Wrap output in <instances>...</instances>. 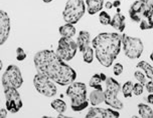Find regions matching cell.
<instances>
[{
  "mask_svg": "<svg viewBox=\"0 0 153 118\" xmlns=\"http://www.w3.org/2000/svg\"><path fill=\"white\" fill-rule=\"evenodd\" d=\"M34 66L38 73L48 76L59 85H69L75 81L76 71L53 50H42L34 55Z\"/></svg>",
  "mask_w": 153,
  "mask_h": 118,
  "instance_id": "6da1fadb",
  "label": "cell"
},
{
  "mask_svg": "<svg viewBox=\"0 0 153 118\" xmlns=\"http://www.w3.org/2000/svg\"><path fill=\"white\" fill-rule=\"evenodd\" d=\"M122 35L112 32L100 33L92 40L96 57L103 66L110 67L121 49Z\"/></svg>",
  "mask_w": 153,
  "mask_h": 118,
  "instance_id": "7a4b0ae2",
  "label": "cell"
},
{
  "mask_svg": "<svg viewBox=\"0 0 153 118\" xmlns=\"http://www.w3.org/2000/svg\"><path fill=\"white\" fill-rule=\"evenodd\" d=\"M129 15L135 22L140 23L142 30L153 28V0H137L129 9Z\"/></svg>",
  "mask_w": 153,
  "mask_h": 118,
  "instance_id": "3957f363",
  "label": "cell"
},
{
  "mask_svg": "<svg viewBox=\"0 0 153 118\" xmlns=\"http://www.w3.org/2000/svg\"><path fill=\"white\" fill-rule=\"evenodd\" d=\"M67 95L72 102L74 111H82L87 108L89 102L87 100V86L83 82H73L67 90Z\"/></svg>",
  "mask_w": 153,
  "mask_h": 118,
  "instance_id": "277c9868",
  "label": "cell"
},
{
  "mask_svg": "<svg viewBox=\"0 0 153 118\" xmlns=\"http://www.w3.org/2000/svg\"><path fill=\"white\" fill-rule=\"evenodd\" d=\"M86 7L83 0H68L62 16L67 23L75 24L83 17Z\"/></svg>",
  "mask_w": 153,
  "mask_h": 118,
  "instance_id": "5b68a950",
  "label": "cell"
},
{
  "mask_svg": "<svg viewBox=\"0 0 153 118\" xmlns=\"http://www.w3.org/2000/svg\"><path fill=\"white\" fill-rule=\"evenodd\" d=\"M120 88H121L120 84L114 78L109 77L106 79V89L104 91L105 93V103L115 109L123 108V103L117 97Z\"/></svg>",
  "mask_w": 153,
  "mask_h": 118,
  "instance_id": "8992f818",
  "label": "cell"
},
{
  "mask_svg": "<svg viewBox=\"0 0 153 118\" xmlns=\"http://www.w3.org/2000/svg\"><path fill=\"white\" fill-rule=\"evenodd\" d=\"M122 44L125 55L130 59L139 58L143 52V43L139 38L122 34Z\"/></svg>",
  "mask_w": 153,
  "mask_h": 118,
  "instance_id": "52a82bcc",
  "label": "cell"
},
{
  "mask_svg": "<svg viewBox=\"0 0 153 118\" xmlns=\"http://www.w3.org/2000/svg\"><path fill=\"white\" fill-rule=\"evenodd\" d=\"M33 84L37 91L46 97H53L57 92L56 86L51 81V79L42 73H37L34 76Z\"/></svg>",
  "mask_w": 153,
  "mask_h": 118,
  "instance_id": "ba28073f",
  "label": "cell"
},
{
  "mask_svg": "<svg viewBox=\"0 0 153 118\" xmlns=\"http://www.w3.org/2000/svg\"><path fill=\"white\" fill-rule=\"evenodd\" d=\"M78 49V44L76 41H74L72 38L62 37L59 40L56 53L62 60L70 61L75 57Z\"/></svg>",
  "mask_w": 153,
  "mask_h": 118,
  "instance_id": "9c48e42d",
  "label": "cell"
},
{
  "mask_svg": "<svg viewBox=\"0 0 153 118\" xmlns=\"http://www.w3.org/2000/svg\"><path fill=\"white\" fill-rule=\"evenodd\" d=\"M23 83V78L20 69L16 65H9L2 75V85L3 87H13L19 88Z\"/></svg>",
  "mask_w": 153,
  "mask_h": 118,
  "instance_id": "30bf717a",
  "label": "cell"
},
{
  "mask_svg": "<svg viewBox=\"0 0 153 118\" xmlns=\"http://www.w3.org/2000/svg\"><path fill=\"white\" fill-rule=\"evenodd\" d=\"M3 88L7 110L11 113H16L22 107V100L17 91V88H13V87H3Z\"/></svg>",
  "mask_w": 153,
  "mask_h": 118,
  "instance_id": "8fae6325",
  "label": "cell"
},
{
  "mask_svg": "<svg viewBox=\"0 0 153 118\" xmlns=\"http://www.w3.org/2000/svg\"><path fill=\"white\" fill-rule=\"evenodd\" d=\"M120 113L113 109H105V108H97V107H92L89 109L87 113V118H118Z\"/></svg>",
  "mask_w": 153,
  "mask_h": 118,
  "instance_id": "7c38bea8",
  "label": "cell"
},
{
  "mask_svg": "<svg viewBox=\"0 0 153 118\" xmlns=\"http://www.w3.org/2000/svg\"><path fill=\"white\" fill-rule=\"evenodd\" d=\"M10 32V19L7 13L1 10L0 11V45L4 44L7 40Z\"/></svg>",
  "mask_w": 153,
  "mask_h": 118,
  "instance_id": "4fadbf2b",
  "label": "cell"
},
{
  "mask_svg": "<svg viewBox=\"0 0 153 118\" xmlns=\"http://www.w3.org/2000/svg\"><path fill=\"white\" fill-rule=\"evenodd\" d=\"M137 67L143 69L144 72H145L146 77L149 79V81L146 82V84H145L146 90L149 93H153V68L152 66L149 63H147L145 61H140L137 64Z\"/></svg>",
  "mask_w": 153,
  "mask_h": 118,
  "instance_id": "5bb4252c",
  "label": "cell"
},
{
  "mask_svg": "<svg viewBox=\"0 0 153 118\" xmlns=\"http://www.w3.org/2000/svg\"><path fill=\"white\" fill-rule=\"evenodd\" d=\"M103 102H105V93H104L103 89H95L94 91L91 92V94H90V103L93 106H96Z\"/></svg>",
  "mask_w": 153,
  "mask_h": 118,
  "instance_id": "9a60e30c",
  "label": "cell"
},
{
  "mask_svg": "<svg viewBox=\"0 0 153 118\" xmlns=\"http://www.w3.org/2000/svg\"><path fill=\"white\" fill-rule=\"evenodd\" d=\"M76 44L78 48L80 49L81 52H83L87 47H89L90 44V33L87 31H81L80 34L76 39Z\"/></svg>",
  "mask_w": 153,
  "mask_h": 118,
  "instance_id": "2e32d148",
  "label": "cell"
},
{
  "mask_svg": "<svg viewBox=\"0 0 153 118\" xmlns=\"http://www.w3.org/2000/svg\"><path fill=\"white\" fill-rule=\"evenodd\" d=\"M87 9H88L89 14H96L102 10L104 5V0H87Z\"/></svg>",
  "mask_w": 153,
  "mask_h": 118,
  "instance_id": "e0dca14e",
  "label": "cell"
},
{
  "mask_svg": "<svg viewBox=\"0 0 153 118\" xmlns=\"http://www.w3.org/2000/svg\"><path fill=\"white\" fill-rule=\"evenodd\" d=\"M110 25L114 27L115 29H117L120 32H123L125 29V16L120 14L118 12L116 15H114L113 19L111 20Z\"/></svg>",
  "mask_w": 153,
  "mask_h": 118,
  "instance_id": "ac0fdd59",
  "label": "cell"
},
{
  "mask_svg": "<svg viewBox=\"0 0 153 118\" xmlns=\"http://www.w3.org/2000/svg\"><path fill=\"white\" fill-rule=\"evenodd\" d=\"M59 33L62 37H68V38H72L74 35L76 34V28L73 24L68 23L65 24L59 27Z\"/></svg>",
  "mask_w": 153,
  "mask_h": 118,
  "instance_id": "d6986e66",
  "label": "cell"
},
{
  "mask_svg": "<svg viewBox=\"0 0 153 118\" xmlns=\"http://www.w3.org/2000/svg\"><path fill=\"white\" fill-rule=\"evenodd\" d=\"M138 111L141 117L143 118H152L153 110L146 104H138Z\"/></svg>",
  "mask_w": 153,
  "mask_h": 118,
  "instance_id": "ffe728a7",
  "label": "cell"
},
{
  "mask_svg": "<svg viewBox=\"0 0 153 118\" xmlns=\"http://www.w3.org/2000/svg\"><path fill=\"white\" fill-rule=\"evenodd\" d=\"M51 107L54 110H56V112H59V113H64L65 109H67V104L62 99H56L51 102Z\"/></svg>",
  "mask_w": 153,
  "mask_h": 118,
  "instance_id": "44dd1931",
  "label": "cell"
},
{
  "mask_svg": "<svg viewBox=\"0 0 153 118\" xmlns=\"http://www.w3.org/2000/svg\"><path fill=\"white\" fill-rule=\"evenodd\" d=\"M102 82H103V80H102V78H101L100 74H95V75L92 76L89 85L91 87H93V88H96V89H103L102 86H101V83H102Z\"/></svg>",
  "mask_w": 153,
  "mask_h": 118,
  "instance_id": "7402d4cb",
  "label": "cell"
},
{
  "mask_svg": "<svg viewBox=\"0 0 153 118\" xmlns=\"http://www.w3.org/2000/svg\"><path fill=\"white\" fill-rule=\"evenodd\" d=\"M122 92H123V95L124 97H131L132 96V93H133V83L131 81H127L126 83L123 85L122 87Z\"/></svg>",
  "mask_w": 153,
  "mask_h": 118,
  "instance_id": "603a6c76",
  "label": "cell"
},
{
  "mask_svg": "<svg viewBox=\"0 0 153 118\" xmlns=\"http://www.w3.org/2000/svg\"><path fill=\"white\" fill-rule=\"evenodd\" d=\"M83 53V57H84V61L87 63H92L93 62V58H94V52H93V49L90 47H87L85 50L82 52Z\"/></svg>",
  "mask_w": 153,
  "mask_h": 118,
  "instance_id": "cb8c5ba5",
  "label": "cell"
},
{
  "mask_svg": "<svg viewBox=\"0 0 153 118\" xmlns=\"http://www.w3.org/2000/svg\"><path fill=\"white\" fill-rule=\"evenodd\" d=\"M99 20H100V22L103 24V25H108V24L111 23L112 19L110 17V15H109L107 12L102 11L100 13V15H99Z\"/></svg>",
  "mask_w": 153,
  "mask_h": 118,
  "instance_id": "d4e9b609",
  "label": "cell"
},
{
  "mask_svg": "<svg viewBox=\"0 0 153 118\" xmlns=\"http://www.w3.org/2000/svg\"><path fill=\"white\" fill-rule=\"evenodd\" d=\"M143 89H144V85L141 84L140 82H138V83L133 85V94L136 96L141 95L142 92H143Z\"/></svg>",
  "mask_w": 153,
  "mask_h": 118,
  "instance_id": "484cf974",
  "label": "cell"
},
{
  "mask_svg": "<svg viewBox=\"0 0 153 118\" xmlns=\"http://www.w3.org/2000/svg\"><path fill=\"white\" fill-rule=\"evenodd\" d=\"M134 77L136 78V80L138 82H140L141 84L145 85L146 84V80H145V75H144L142 72H139V71H136L134 72Z\"/></svg>",
  "mask_w": 153,
  "mask_h": 118,
  "instance_id": "4316f807",
  "label": "cell"
},
{
  "mask_svg": "<svg viewBox=\"0 0 153 118\" xmlns=\"http://www.w3.org/2000/svg\"><path fill=\"white\" fill-rule=\"evenodd\" d=\"M16 58H17V60H19V61H22V60L26 58V53L21 47H18L16 49Z\"/></svg>",
  "mask_w": 153,
  "mask_h": 118,
  "instance_id": "83f0119b",
  "label": "cell"
},
{
  "mask_svg": "<svg viewBox=\"0 0 153 118\" xmlns=\"http://www.w3.org/2000/svg\"><path fill=\"white\" fill-rule=\"evenodd\" d=\"M113 70H114V74L117 76H119L120 74L123 72V65L120 64V63H116L113 67Z\"/></svg>",
  "mask_w": 153,
  "mask_h": 118,
  "instance_id": "f1b7e54d",
  "label": "cell"
},
{
  "mask_svg": "<svg viewBox=\"0 0 153 118\" xmlns=\"http://www.w3.org/2000/svg\"><path fill=\"white\" fill-rule=\"evenodd\" d=\"M7 108L6 109H4V108H2L1 110H0V118H6L7 116Z\"/></svg>",
  "mask_w": 153,
  "mask_h": 118,
  "instance_id": "f546056e",
  "label": "cell"
},
{
  "mask_svg": "<svg viewBox=\"0 0 153 118\" xmlns=\"http://www.w3.org/2000/svg\"><path fill=\"white\" fill-rule=\"evenodd\" d=\"M147 101L150 103V104H153V93H150L148 95V97H147Z\"/></svg>",
  "mask_w": 153,
  "mask_h": 118,
  "instance_id": "4dcf8cb0",
  "label": "cell"
},
{
  "mask_svg": "<svg viewBox=\"0 0 153 118\" xmlns=\"http://www.w3.org/2000/svg\"><path fill=\"white\" fill-rule=\"evenodd\" d=\"M105 7H106V8H108V9H111V8L113 7V3H112V2H110V1L106 2Z\"/></svg>",
  "mask_w": 153,
  "mask_h": 118,
  "instance_id": "1f68e13d",
  "label": "cell"
},
{
  "mask_svg": "<svg viewBox=\"0 0 153 118\" xmlns=\"http://www.w3.org/2000/svg\"><path fill=\"white\" fill-rule=\"evenodd\" d=\"M119 5H120V0H117V1H115L113 3V6H115V7H118Z\"/></svg>",
  "mask_w": 153,
  "mask_h": 118,
  "instance_id": "d6a6232c",
  "label": "cell"
},
{
  "mask_svg": "<svg viewBox=\"0 0 153 118\" xmlns=\"http://www.w3.org/2000/svg\"><path fill=\"white\" fill-rule=\"evenodd\" d=\"M100 75H101V78H102V80H103V81H106V79H107V77L105 76V74H104V73H101Z\"/></svg>",
  "mask_w": 153,
  "mask_h": 118,
  "instance_id": "836d02e7",
  "label": "cell"
},
{
  "mask_svg": "<svg viewBox=\"0 0 153 118\" xmlns=\"http://www.w3.org/2000/svg\"><path fill=\"white\" fill-rule=\"evenodd\" d=\"M43 2H45V3H50V2H51L53 0H42Z\"/></svg>",
  "mask_w": 153,
  "mask_h": 118,
  "instance_id": "e575fe53",
  "label": "cell"
},
{
  "mask_svg": "<svg viewBox=\"0 0 153 118\" xmlns=\"http://www.w3.org/2000/svg\"><path fill=\"white\" fill-rule=\"evenodd\" d=\"M150 58H151V60L153 61V50H152V53H151V55H150Z\"/></svg>",
  "mask_w": 153,
  "mask_h": 118,
  "instance_id": "d590c367",
  "label": "cell"
}]
</instances>
